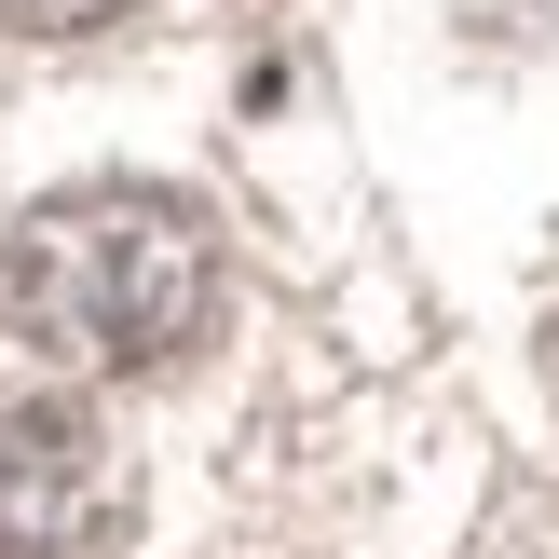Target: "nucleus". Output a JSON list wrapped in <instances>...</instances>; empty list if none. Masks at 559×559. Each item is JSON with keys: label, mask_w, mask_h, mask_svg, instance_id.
I'll use <instances>...</instances> for the list:
<instances>
[{"label": "nucleus", "mask_w": 559, "mask_h": 559, "mask_svg": "<svg viewBox=\"0 0 559 559\" xmlns=\"http://www.w3.org/2000/svg\"><path fill=\"white\" fill-rule=\"evenodd\" d=\"M123 519V451L82 396H0V559H82Z\"/></svg>", "instance_id": "f03ea898"}, {"label": "nucleus", "mask_w": 559, "mask_h": 559, "mask_svg": "<svg viewBox=\"0 0 559 559\" xmlns=\"http://www.w3.org/2000/svg\"><path fill=\"white\" fill-rule=\"evenodd\" d=\"M109 14H136V0H0V27H27V41H82Z\"/></svg>", "instance_id": "7ed1b4c3"}, {"label": "nucleus", "mask_w": 559, "mask_h": 559, "mask_svg": "<svg viewBox=\"0 0 559 559\" xmlns=\"http://www.w3.org/2000/svg\"><path fill=\"white\" fill-rule=\"evenodd\" d=\"M0 328L41 369L123 382L218 328V233L151 178H82L0 233Z\"/></svg>", "instance_id": "f257e3e1"}]
</instances>
